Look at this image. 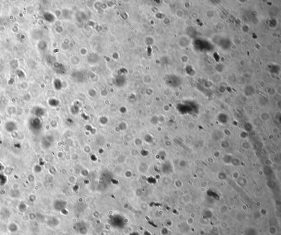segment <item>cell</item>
Listing matches in <instances>:
<instances>
[{"mask_svg":"<svg viewBox=\"0 0 281 235\" xmlns=\"http://www.w3.org/2000/svg\"><path fill=\"white\" fill-rule=\"evenodd\" d=\"M29 127L31 129V131L36 132L40 131L42 127V122L39 118L34 117L31 118L29 121Z\"/></svg>","mask_w":281,"mask_h":235,"instance_id":"obj_1","label":"cell"},{"mask_svg":"<svg viewBox=\"0 0 281 235\" xmlns=\"http://www.w3.org/2000/svg\"><path fill=\"white\" fill-rule=\"evenodd\" d=\"M4 128L6 129V130L8 132H13V131H14L17 130V126L16 124L14 122L12 121H7V123H6L5 125H4Z\"/></svg>","mask_w":281,"mask_h":235,"instance_id":"obj_2","label":"cell"},{"mask_svg":"<svg viewBox=\"0 0 281 235\" xmlns=\"http://www.w3.org/2000/svg\"><path fill=\"white\" fill-rule=\"evenodd\" d=\"M44 114V111L43 109L40 107H36L35 109V115L36 117L39 118L42 116Z\"/></svg>","mask_w":281,"mask_h":235,"instance_id":"obj_3","label":"cell"}]
</instances>
